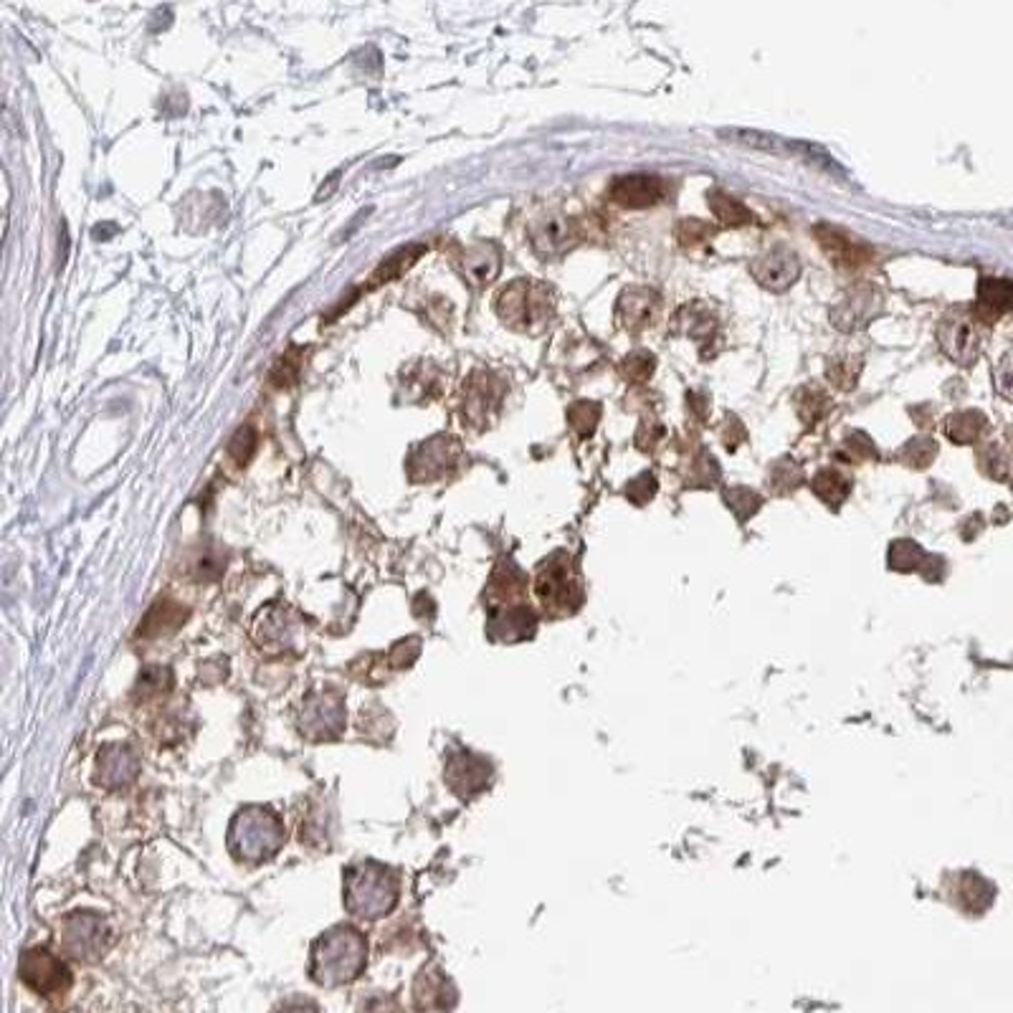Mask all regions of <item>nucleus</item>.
<instances>
[{
	"instance_id": "nucleus-1",
	"label": "nucleus",
	"mask_w": 1013,
	"mask_h": 1013,
	"mask_svg": "<svg viewBox=\"0 0 1013 1013\" xmlns=\"http://www.w3.org/2000/svg\"><path fill=\"white\" fill-rule=\"evenodd\" d=\"M368 965V943L360 929L337 925L317 937L312 945V965L309 975L324 988L345 986L358 978Z\"/></svg>"
},
{
	"instance_id": "nucleus-2",
	"label": "nucleus",
	"mask_w": 1013,
	"mask_h": 1013,
	"mask_svg": "<svg viewBox=\"0 0 1013 1013\" xmlns=\"http://www.w3.org/2000/svg\"><path fill=\"white\" fill-rule=\"evenodd\" d=\"M398 905V876L377 861H358L345 872V910L358 920H381Z\"/></svg>"
},
{
	"instance_id": "nucleus-3",
	"label": "nucleus",
	"mask_w": 1013,
	"mask_h": 1013,
	"mask_svg": "<svg viewBox=\"0 0 1013 1013\" xmlns=\"http://www.w3.org/2000/svg\"><path fill=\"white\" fill-rule=\"evenodd\" d=\"M286 842L284 823L264 806H246L233 816L229 829V851L246 864H259L274 857Z\"/></svg>"
},
{
	"instance_id": "nucleus-4",
	"label": "nucleus",
	"mask_w": 1013,
	"mask_h": 1013,
	"mask_svg": "<svg viewBox=\"0 0 1013 1013\" xmlns=\"http://www.w3.org/2000/svg\"><path fill=\"white\" fill-rule=\"evenodd\" d=\"M497 315L506 328L540 335L555 315V297L542 282H512L497 297Z\"/></svg>"
},
{
	"instance_id": "nucleus-5",
	"label": "nucleus",
	"mask_w": 1013,
	"mask_h": 1013,
	"mask_svg": "<svg viewBox=\"0 0 1013 1013\" xmlns=\"http://www.w3.org/2000/svg\"><path fill=\"white\" fill-rule=\"evenodd\" d=\"M937 343L956 366L971 368L983 350V322L973 309H950L937 324Z\"/></svg>"
},
{
	"instance_id": "nucleus-6",
	"label": "nucleus",
	"mask_w": 1013,
	"mask_h": 1013,
	"mask_svg": "<svg viewBox=\"0 0 1013 1013\" xmlns=\"http://www.w3.org/2000/svg\"><path fill=\"white\" fill-rule=\"evenodd\" d=\"M62 950L69 958L77 960H92L102 958L104 950L110 948V925L107 920L94 912H74L62 922Z\"/></svg>"
},
{
	"instance_id": "nucleus-7",
	"label": "nucleus",
	"mask_w": 1013,
	"mask_h": 1013,
	"mask_svg": "<svg viewBox=\"0 0 1013 1013\" xmlns=\"http://www.w3.org/2000/svg\"><path fill=\"white\" fill-rule=\"evenodd\" d=\"M504 398V383L489 370H474L461 388V421L474 428H487Z\"/></svg>"
},
{
	"instance_id": "nucleus-8",
	"label": "nucleus",
	"mask_w": 1013,
	"mask_h": 1013,
	"mask_svg": "<svg viewBox=\"0 0 1013 1013\" xmlns=\"http://www.w3.org/2000/svg\"><path fill=\"white\" fill-rule=\"evenodd\" d=\"M461 461V444L457 438L438 434L415 446L408 457V474L413 482H436L451 474Z\"/></svg>"
},
{
	"instance_id": "nucleus-9",
	"label": "nucleus",
	"mask_w": 1013,
	"mask_h": 1013,
	"mask_svg": "<svg viewBox=\"0 0 1013 1013\" xmlns=\"http://www.w3.org/2000/svg\"><path fill=\"white\" fill-rule=\"evenodd\" d=\"M299 730L309 740H335L345 730V702L339 694H309L299 713Z\"/></svg>"
},
{
	"instance_id": "nucleus-10",
	"label": "nucleus",
	"mask_w": 1013,
	"mask_h": 1013,
	"mask_svg": "<svg viewBox=\"0 0 1013 1013\" xmlns=\"http://www.w3.org/2000/svg\"><path fill=\"white\" fill-rule=\"evenodd\" d=\"M18 975L21 980L39 996H59L72 986V973L64 960L43 948L28 950L26 956L21 958Z\"/></svg>"
},
{
	"instance_id": "nucleus-11",
	"label": "nucleus",
	"mask_w": 1013,
	"mask_h": 1013,
	"mask_svg": "<svg viewBox=\"0 0 1013 1013\" xmlns=\"http://www.w3.org/2000/svg\"><path fill=\"white\" fill-rule=\"evenodd\" d=\"M880 309L882 294L876 292V286L864 282L859 286H851L849 292H844L842 297H838L834 309H831V322L842 332H857L867 328V324L880 315Z\"/></svg>"
},
{
	"instance_id": "nucleus-12",
	"label": "nucleus",
	"mask_w": 1013,
	"mask_h": 1013,
	"mask_svg": "<svg viewBox=\"0 0 1013 1013\" xmlns=\"http://www.w3.org/2000/svg\"><path fill=\"white\" fill-rule=\"evenodd\" d=\"M800 274V261L791 246L778 244L753 261V277L760 286L770 292H785L796 284Z\"/></svg>"
},
{
	"instance_id": "nucleus-13",
	"label": "nucleus",
	"mask_w": 1013,
	"mask_h": 1013,
	"mask_svg": "<svg viewBox=\"0 0 1013 1013\" xmlns=\"http://www.w3.org/2000/svg\"><path fill=\"white\" fill-rule=\"evenodd\" d=\"M662 297L649 286H626L616 302V317L629 332H641L659 320Z\"/></svg>"
},
{
	"instance_id": "nucleus-14",
	"label": "nucleus",
	"mask_w": 1013,
	"mask_h": 1013,
	"mask_svg": "<svg viewBox=\"0 0 1013 1013\" xmlns=\"http://www.w3.org/2000/svg\"><path fill=\"white\" fill-rule=\"evenodd\" d=\"M813 236L819 239L823 254L834 261V267L859 269L872 259V248H869L867 244H861V241L857 239H851L846 231L834 229V226H829V223L816 226Z\"/></svg>"
},
{
	"instance_id": "nucleus-15",
	"label": "nucleus",
	"mask_w": 1013,
	"mask_h": 1013,
	"mask_svg": "<svg viewBox=\"0 0 1013 1013\" xmlns=\"http://www.w3.org/2000/svg\"><path fill=\"white\" fill-rule=\"evenodd\" d=\"M457 1003V988L438 967H426L413 983V1005L419 1013H449Z\"/></svg>"
},
{
	"instance_id": "nucleus-16",
	"label": "nucleus",
	"mask_w": 1013,
	"mask_h": 1013,
	"mask_svg": "<svg viewBox=\"0 0 1013 1013\" xmlns=\"http://www.w3.org/2000/svg\"><path fill=\"white\" fill-rule=\"evenodd\" d=\"M97 783L104 788H125L140 773V758L127 745H107L97 758Z\"/></svg>"
},
{
	"instance_id": "nucleus-17",
	"label": "nucleus",
	"mask_w": 1013,
	"mask_h": 1013,
	"mask_svg": "<svg viewBox=\"0 0 1013 1013\" xmlns=\"http://www.w3.org/2000/svg\"><path fill=\"white\" fill-rule=\"evenodd\" d=\"M667 193V185H664L662 178L656 176H624L611 183V201L621 208H649L656 206Z\"/></svg>"
},
{
	"instance_id": "nucleus-18",
	"label": "nucleus",
	"mask_w": 1013,
	"mask_h": 1013,
	"mask_svg": "<svg viewBox=\"0 0 1013 1013\" xmlns=\"http://www.w3.org/2000/svg\"><path fill=\"white\" fill-rule=\"evenodd\" d=\"M530 239L538 256H542V259H553V256L568 252V248L576 244V226H573L570 218L553 214L540 218V221L533 226Z\"/></svg>"
},
{
	"instance_id": "nucleus-19",
	"label": "nucleus",
	"mask_w": 1013,
	"mask_h": 1013,
	"mask_svg": "<svg viewBox=\"0 0 1013 1013\" xmlns=\"http://www.w3.org/2000/svg\"><path fill=\"white\" fill-rule=\"evenodd\" d=\"M457 269L464 274V279L472 286H487L489 282H495L499 269H502V256H499V248L491 244H476L469 248H461L457 254Z\"/></svg>"
},
{
	"instance_id": "nucleus-20",
	"label": "nucleus",
	"mask_w": 1013,
	"mask_h": 1013,
	"mask_svg": "<svg viewBox=\"0 0 1013 1013\" xmlns=\"http://www.w3.org/2000/svg\"><path fill=\"white\" fill-rule=\"evenodd\" d=\"M1013 309V282L1009 279H980L978 290H975V309L978 320L983 324L998 320V317L1009 315Z\"/></svg>"
},
{
	"instance_id": "nucleus-21",
	"label": "nucleus",
	"mask_w": 1013,
	"mask_h": 1013,
	"mask_svg": "<svg viewBox=\"0 0 1013 1013\" xmlns=\"http://www.w3.org/2000/svg\"><path fill=\"white\" fill-rule=\"evenodd\" d=\"M484 762L476 760L472 753H459V755H449L444 768V778L449 783V788L459 796H472L474 791H479L484 785Z\"/></svg>"
},
{
	"instance_id": "nucleus-22",
	"label": "nucleus",
	"mask_w": 1013,
	"mask_h": 1013,
	"mask_svg": "<svg viewBox=\"0 0 1013 1013\" xmlns=\"http://www.w3.org/2000/svg\"><path fill=\"white\" fill-rule=\"evenodd\" d=\"M671 330H677L679 335L697 339V343H709L717 332V317L713 309L702 305V302H687L677 312L675 322H671Z\"/></svg>"
},
{
	"instance_id": "nucleus-23",
	"label": "nucleus",
	"mask_w": 1013,
	"mask_h": 1013,
	"mask_svg": "<svg viewBox=\"0 0 1013 1013\" xmlns=\"http://www.w3.org/2000/svg\"><path fill=\"white\" fill-rule=\"evenodd\" d=\"M254 639L259 641L261 649H269V652H282L292 644L294 639V626L290 614H284V608H279L271 614V611H261L259 624L254 629Z\"/></svg>"
},
{
	"instance_id": "nucleus-24",
	"label": "nucleus",
	"mask_w": 1013,
	"mask_h": 1013,
	"mask_svg": "<svg viewBox=\"0 0 1013 1013\" xmlns=\"http://www.w3.org/2000/svg\"><path fill=\"white\" fill-rule=\"evenodd\" d=\"M707 198H709V208H713L717 221H720L722 226H728V229H740V226L755 223L753 210L747 208L745 203L732 198L730 193L720 191V188H717V191H709Z\"/></svg>"
},
{
	"instance_id": "nucleus-25",
	"label": "nucleus",
	"mask_w": 1013,
	"mask_h": 1013,
	"mask_svg": "<svg viewBox=\"0 0 1013 1013\" xmlns=\"http://www.w3.org/2000/svg\"><path fill=\"white\" fill-rule=\"evenodd\" d=\"M988 428V419L980 411H958L945 421V436L952 444H975Z\"/></svg>"
},
{
	"instance_id": "nucleus-26",
	"label": "nucleus",
	"mask_w": 1013,
	"mask_h": 1013,
	"mask_svg": "<svg viewBox=\"0 0 1013 1013\" xmlns=\"http://www.w3.org/2000/svg\"><path fill=\"white\" fill-rule=\"evenodd\" d=\"M796 411L798 419L804 421L806 426H813V423H819L823 415L831 411V396L821 385L808 383L796 393Z\"/></svg>"
},
{
	"instance_id": "nucleus-27",
	"label": "nucleus",
	"mask_w": 1013,
	"mask_h": 1013,
	"mask_svg": "<svg viewBox=\"0 0 1013 1013\" xmlns=\"http://www.w3.org/2000/svg\"><path fill=\"white\" fill-rule=\"evenodd\" d=\"M423 252H426V246H423V244L398 248V252H393L388 259L381 261V267L375 269V274L370 277V284L377 286V284H385V282H393V279H398L400 274H403V271H408L413 267L415 259H419Z\"/></svg>"
},
{
	"instance_id": "nucleus-28",
	"label": "nucleus",
	"mask_w": 1013,
	"mask_h": 1013,
	"mask_svg": "<svg viewBox=\"0 0 1013 1013\" xmlns=\"http://www.w3.org/2000/svg\"><path fill=\"white\" fill-rule=\"evenodd\" d=\"M185 621V611L170 601H161L150 611L145 624L140 626V637H161L163 631L178 629Z\"/></svg>"
},
{
	"instance_id": "nucleus-29",
	"label": "nucleus",
	"mask_w": 1013,
	"mask_h": 1013,
	"mask_svg": "<svg viewBox=\"0 0 1013 1013\" xmlns=\"http://www.w3.org/2000/svg\"><path fill=\"white\" fill-rule=\"evenodd\" d=\"M861 373V358L857 355H836L829 360L826 377L836 385L838 390H851L859 381Z\"/></svg>"
},
{
	"instance_id": "nucleus-30",
	"label": "nucleus",
	"mask_w": 1013,
	"mask_h": 1013,
	"mask_svg": "<svg viewBox=\"0 0 1013 1013\" xmlns=\"http://www.w3.org/2000/svg\"><path fill=\"white\" fill-rule=\"evenodd\" d=\"M813 491L821 499H826V502L838 504L849 495V479H844L836 469H821V472L813 476Z\"/></svg>"
},
{
	"instance_id": "nucleus-31",
	"label": "nucleus",
	"mask_w": 1013,
	"mask_h": 1013,
	"mask_svg": "<svg viewBox=\"0 0 1013 1013\" xmlns=\"http://www.w3.org/2000/svg\"><path fill=\"white\" fill-rule=\"evenodd\" d=\"M403 388H408V393L419 390V398H415V400H423V398L428 400V398H434L438 390H441V373H438L434 366H419L415 370H411V373H408Z\"/></svg>"
},
{
	"instance_id": "nucleus-32",
	"label": "nucleus",
	"mask_w": 1013,
	"mask_h": 1013,
	"mask_svg": "<svg viewBox=\"0 0 1013 1013\" xmlns=\"http://www.w3.org/2000/svg\"><path fill=\"white\" fill-rule=\"evenodd\" d=\"M935 453H937V444L933 441V438L918 436V438H910V441L902 446V451H899V461H905V464L912 469H925L929 466V461L935 459Z\"/></svg>"
},
{
	"instance_id": "nucleus-33",
	"label": "nucleus",
	"mask_w": 1013,
	"mask_h": 1013,
	"mask_svg": "<svg viewBox=\"0 0 1013 1013\" xmlns=\"http://www.w3.org/2000/svg\"><path fill=\"white\" fill-rule=\"evenodd\" d=\"M656 358L649 350H633L621 362V373L629 383H646L654 375Z\"/></svg>"
},
{
	"instance_id": "nucleus-34",
	"label": "nucleus",
	"mask_w": 1013,
	"mask_h": 1013,
	"mask_svg": "<svg viewBox=\"0 0 1013 1013\" xmlns=\"http://www.w3.org/2000/svg\"><path fill=\"white\" fill-rule=\"evenodd\" d=\"M568 421L578 436H591L601 421V406L591 403V400H580V403L570 406Z\"/></svg>"
},
{
	"instance_id": "nucleus-35",
	"label": "nucleus",
	"mask_w": 1013,
	"mask_h": 1013,
	"mask_svg": "<svg viewBox=\"0 0 1013 1013\" xmlns=\"http://www.w3.org/2000/svg\"><path fill=\"white\" fill-rule=\"evenodd\" d=\"M299 370H302V352L297 350V347H292L290 352L279 358L269 377L277 388H292V385L299 381Z\"/></svg>"
},
{
	"instance_id": "nucleus-36",
	"label": "nucleus",
	"mask_w": 1013,
	"mask_h": 1013,
	"mask_svg": "<svg viewBox=\"0 0 1013 1013\" xmlns=\"http://www.w3.org/2000/svg\"><path fill=\"white\" fill-rule=\"evenodd\" d=\"M978 464H980L983 472H986L988 476H993V479H1005L1011 461H1009V453H1005L1003 446L986 444V446H980V449H978Z\"/></svg>"
},
{
	"instance_id": "nucleus-37",
	"label": "nucleus",
	"mask_w": 1013,
	"mask_h": 1013,
	"mask_svg": "<svg viewBox=\"0 0 1013 1013\" xmlns=\"http://www.w3.org/2000/svg\"><path fill=\"white\" fill-rule=\"evenodd\" d=\"M254 451H256V431L252 426H241L229 444V457L236 461L239 466H244L246 461L254 457Z\"/></svg>"
},
{
	"instance_id": "nucleus-38",
	"label": "nucleus",
	"mask_w": 1013,
	"mask_h": 1013,
	"mask_svg": "<svg viewBox=\"0 0 1013 1013\" xmlns=\"http://www.w3.org/2000/svg\"><path fill=\"white\" fill-rule=\"evenodd\" d=\"M993 381L998 396L1013 400V350L1005 352L993 370Z\"/></svg>"
},
{
	"instance_id": "nucleus-39",
	"label": "nucleus",
	"mask_w": 1013,
	"mask_h": 1013,
	"mask_svg": "<svg viewBox=\"0 0 1013 1013\" xmlns=\"http://www.w3.org/2000/svg\"><path fill=\"white\" fill-rule=\"evenodd\" d=\"M677 236L684 246H694V244H705L709 236H715V229L713 226H707L705 221H692L690 218V221H682V226H679Z\"/></svg>"
},
{
	"instance_id": "nucleus-40",
	"label": "nucleus",
	"mask_w": 1013,
	"mask_h": 1013,
	"mask_svg": "<svg viewBox=\"0 0 1013 1013\" xmlns=\"http://www.w3.org/2000/svg\"><path fill=\"white\" fill-rule=\"evenodd\" d=\"M664 436H667V431H664L659 421H641V426L633 438H637V446L641 451H654L656 446L662 444Z\"/></svg>"
},
{
	"instance_id": "nucleus-41",
	"label": "nucleus",
	"mask_w": 1013,
	"mask_h": 1013,
	"mask_svg": "<svg viewBox=\"0 0 1013 1013\" xmlns=\"http://www.w3.org/2000/svg\"><path fill=\"white\" fill-rule=\"evenodd\" d=\"M844 449H846V451H851V453H857V457L880 459V453H876V446L872 444V438H869L867 434H861V431H857V434H851L849 438H846V441H844Z\"/></svg>"
},
{
	"instance_id": "nucleus-42",
	"label": "nucleus",
	"mask_w": 1013,
	"mask_h": 1013,
	"mask_svg": "<svg viewBox=\"0 0 1013 1013\" xmlns=\"http://www.w3.org/2000/svg\"><path fill=\"white\" fill-rule=\"evenodd\" d=\"M743 441H745L743 423H740V419H735L732 413H728V419H725V426H722V444L728 446L730 451H735Z\"/></svg>"
},
{
	"instance_id": "nucleus-43",
	"label": "nucleus",
	"mask_w": 1013,
	"mask_h": 1013,
	"mask_svg": "<svg viewBox=\"0 0 1013 1013\" xmlns=\"http://www.w3.org/2000/svg\"><path fill=\"white\" fill-rule=\"evenodd\" d=\"M358 1013H400V1005L390 996H373L362 1001Z\"/></svg>"
},
{
	"instance_id": "nucleus-44",
	"label": "nucleus",
	"mask_w": 1013,
	"mask_h": 1013,
	"mask_svg": "<svg viewBox=\"0 0 1013 1013\" xmlns=\"http://www.w3.org/2000/svg\"><path fill=\"white\" fill-rule=\"evenodd\" d=\"M279 1013H320V1009L309 998H294V1001H286Z\"/></svg>"
},
{
	"instance_id": "nucleus-45",
	"label": "nucleus",
	"mask_w": 1013,
	"mask_h": 1013,
	"mask_svg": "<svg viewBox=\"0 0 1013 1013\" xmlns=\"http://www.w3.org/2000/svg\"><path fill=\"white\" fill-rule=\"evenodd\" d=\"M1009 441H1011V446H1013V426L1009 428Z\"/></svg>"
},
{
	"instance_id": "nucleus-46",
	"label": "nucleus",
	"mask_w": 1013,
	"mask_h": 1013,
	"mask_svg": "<svg viewBox=\"0 0 1013 1013\" xmlns=\"http://www.w3.org/2000/svg\"><path fill=\"white\" fill-rule=\"evenodd\" d=\"M1011 484H1013V482H1011Z\"/></svg>"
}]
</instances>
